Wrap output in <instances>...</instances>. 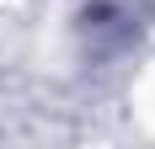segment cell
I'll return each instance as SVG.
<instances>
[{"label":"cell","mask_w":155,"mask_h":149,"mask_svg":"<svg viewBox=\"0 0 155 149\" xmlns=\"http://www.w3.org/2000/svg\"><path fill=\"white\" fill-rule=\"evenodd\" d=\"M150 0H86L80 11V43L91 59H112V53H128V48L144 37L150 27Z\"/></svg>","instance_id":"6da1fadb"}]
</instances>
